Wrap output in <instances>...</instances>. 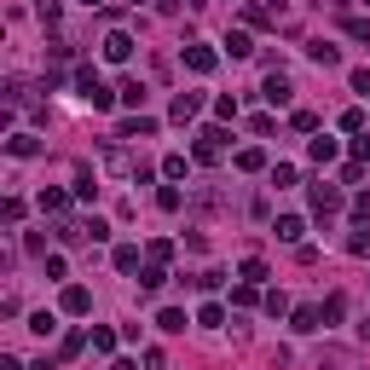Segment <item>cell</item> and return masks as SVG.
Instances as JSON below:
<instances>
[{"mask_svg":"<svg viewBox=\"0 0 370 370\" xmlns=\"http://www.w3.org/2000/svg\"><path fill=\"white\" fill-rule=\"evenodd\" d=\"M226 139H231L226 127H203V133H197V151H191V157H197V162H220V157H226Z\"/></svg>","mask_w":370,"mask_h":370,"instance_id":"obj_1","label":"cell"},{"mask_svg":"<svg viewBox=\"0 0 370 370\" xmlns=\"http://www.w3.org/2000/svg\"><path fill=\"white\" fill-rule=\"evenodd\" d=\"M307 197H312V214H336V208H342V191H336V185H324V179L312 185Z\"/></svg>","mask_w":370,"mask_h":370,"instance_id":"obj_2","label":"cell"},{"mask_svg":"<svg viewBox=\"0 0 370 370\" xmlns=\"http://www.w3.org/2000/svg\"><path fill=\"white\" fill-rule=\"evenodd\" d=\"M105 58H110V64H127V58H133V35L110 29V35H105Z\"/></svg>","mask_w":370,"mask_h":370,"instance_id":"obj_3","label":"cell"},{"mask_svg":"<svg viewBox=\"0 0 370 370\" xmlns=\"http://www.w3.org/2000/svg\"><path fill=\"white\" fill-rule=\"evenodd\" d=\"M197 110H203V92H174V105H168V116H174V122H191Z\"/></svg>","mask_w":370,"mask_h":370,"instance_id":"obj_4","label":"cell"},{"mask_svg":"<svg viewBox=\"0 0 370 370\" xmlns=\"http://www.w3.org/2000/svg\"><path fill=\"white\" fill-rule=\"evenodd\" d=\"M272 231H278V243H301V238H307V220H301V214H278Z\"/></svg>","mask_w":370,"mask_h":370,"instance_id":"obj_5","label":"cell"},{"mask_svg":"<svg viewBox=\"0 0 370 370\" xmlns=\"http://www.w3.org/2000/svg\"><path fill=\"white\" fill-rule=\"evenodd\" d=\"M58 307H64V312H70V318H81V312H92V295H87V290H81V284H70V290H64V301H58Z\"/></svg>","mask_w":370,"mask_h":370,"instance_id":"obj_6","label":"cell"},{"mask_svg":"<svg viewBox=\"0 0 370 370\" xmlns=\"http://www.w3.org/2000/svg\"><path fill=\"white\" fill-rule=\"evenodd\" d=\"M307 58H312V64H324V70H336V64H342V53H336L330 41H307Z\"/></svg>","mask_w":370,"mask_h":370,"instance_id":"obj_7","label":"cell"},{"mask_svg":"<svg viewBox=\"0 0 370 370\" xmlns=\"http://www.w3.org/2000/svg\"><path fill=\"white\" fill-rule=\"evenodd\" d=\"M260 92H266V105H290V92H295V87H290V75H266Z\"/></svg>","mask_w":370,"mask_h":370,"instance_id":"obj_8","label":"cell"},{"mask_svg":"<svg viewBox=\"0 0 370 370\" xmlns=\"http://www.w3.org/2000/svg\"><path fill=\"white\" fill-rule=\"evenodd\" d=\"M214 64H220V58L208 53V46H185V70H197V75H208Z\"/></svg>","mask_w":370,"mask_h":370,"instance_id":"obj_9","label":"cell"},{"mask_svg":"<svg viewBox=\"0 0 370 370\" xmlns=\"http://www.w3.org/2000/svg\"><path fill=\"white\" fill-rule=\"evenodd\" d=\"M260 168H266V151L260 145H243L238 151V174H260Z\"/></svg>","mask_w":370,"mask_h":370,"instance_id":"obj_10","label":"cell"},{"mask_svg":"<svg viewBox=\"0 0 370 370\" xmlns=\"http://www.w3.org/2000/svg\"><path fill=\"white\" fill-rule=\"evenodd\" d=\"M295 330H301V336L324 330V312H318V307H295Z\"/></svg>","mask_w":370,"mask_h":370,"instance_id":"obj_11","label":"cell"},{"mask_svg":"<svg viewBox=\"0 0 370 370\" xmlns=\"http://www.w3.org/2000/svg\"><path fill=\"white\" fill-rule=\"evenodd\" d=\"M168 284V272H162V260H151V266H139V290H162Z\"/></svg>","mask_w":370,"mask_h":370,"instance_id":"obj_12","label":"cell"},{"mask_svg":"<svg viewBox=\"0 0 370 370\" xmlns=\"http://www.w3.org/2000/svg\"><path fill=\"white\" fill-rule=\"evenodd\" d=\"M157 330L179 336V330H185V312H179V307H162V312H157Z\"/></svg>","mask_w":370,"mask_h":370,"instance_id":"obj_13","label":"cell"},{"mask_svg":"<svg viewBox=\"0 0 370 370\" xmlns=\"http://www.w3.org/2000/svg\"><path fill=\"white\" fill-rule=\"evenodd\" d=\"M157 133V122L151 116H133V122H122V139H151Z\"/></svg>","mask_w":370,"mask_h":370,"instance_id":"obj_14","label":"cell"},{"mask_svg":"<svg viewBox=\"0 0 370 370\" xmlns=\"http://www.w3.org/2000/svg\"><path fill=\"white\" fill-rule=\"evenodd\" d=\"M197 324H203V330H220V324H226V307H220V301L197 307Z\"/></svg>","mask_w":370,"mask_h":370,"instance_id":"obj_15","label":"cell"},{"mask_svg":"<svg viewBox=\"0 0 370 370\" xmlns=\"http://www.w3.org/2000/svg\"><path fill=\"white\" fill-rule=\"evenodd\" d=\"M226 53H231V58H249V53H255V46H249V29H231V35H226Z\"/></svg>","mask_w":370,"mask_h":370,"instance_id":"obj_16","label":"cell"},{"mask_svg":"<svg viewBox=\"0 0 370 370\" xmlns=\"http://www.w3.org/2000/svg\"><path fill=\"white\" fill-rule=\"evenodd\" d=\"M307 157H312V162H336V139H330V133H324V139H312V145H307Z\"/></svg>","mask_w":370,"mask_h":370,"instance_id":"obj_17","label":"cell"},{"mask_svg":"<svg viewBox=\"0 0 370 370\" xmlns=\"http://www.w3.org/2000/svg\"><path fill=\"white\" fill-rule=\"evenodd\" d=\"M6 151H12V157H35V151H41V139H29V133H12V139H6Z\"/></svg>","mask_w":370,"mask_h":370,"instance_id":"obj_18","label":"cell"},{"mask_svg":"<svg viewBox=\"0 0 370 370\" xmlns=\"http://www.w3.org/2000/svg\"><path fill=\"white\" fill-rule=\"evenodd\" d=\"M272 18H278V12H272V6H243V23H249V29H266V23H272Z\"/></svg>","mask_w":370,"mask_h":370,"instance_id":"obj_19","label":"cell"},{"mask_svg":"<svg viewBox=\"0 0 370 370\" xmlns=\"http://www.w3.org/2000/svg\"><path fill=\"white\" fill-rule=\"evenodd\" d=\"M64 208H70L64 191H41V214H64Z\"/></svg>","mask_w":370,"mask_h":370,"instance_id":"obj_20","label":"cell"},{"mask_svg":"<svg viewBox=\"0 0 370 370\" xmlns=\"http://www.w3.org/2000/svg\"><path fill=\"white\" fill-rule=\"evenodd\" d=\"M231 301H238V307H255V301H260V284H249V278H243V284L231 290Z\"/></svg>","mask_w":370,"mask_h":370,"instance_id":"obj_21","label":"cell"},{"mask_svg":"<svg viewBox=\"0 0 370 370\" xmlns=\"http://www.w3.org/2000/svg\"><path fill=\"white\" fill-rule=\"evenodd\" d=\"M116 272H139V249H133V243L116 249Z\"/></svg>","mask_w":370,"mask_h":370,"instance_id":"obj_22","label":"cell"},{"mask_svg":"<svg viewBox=\"0 0 370 370\" xmlns=\"http://www.w3.org/2000/svg\"><path fill=\"white\" fill-rule=\"evenodd\" d=\"M318 312H324V324H336V318H342V312H347V295H330V301H324V307H318Z\"/></svg>","mask_w":370,"mask_h":370,"instance_id":"obj_23","label":"cell"},{"mask_svg":"<svg viewBox=\"0 0 370 370\" xmlns=\"http://www.w3.org/2000/svg\"><path fill=\"white\" fill-rule=\"evenodd\" d=\"M243 278H249V284H266V260L249 255V260H243Z\"/></svg>","mask_w":370,"mask_h":370,"instance_id":"obj_24","label":"cell"},{"mask_svg":"<svg viewBox=\"0 0 370 370\" xmlns=\"http://www.w3.org/2000/svg\"><path fill=\"white\" fill-rule=\"evenodd\" d=\"M29 330H35V336H53V330H58V318H53V312H35V318H29Z\"/></svg>","mask_w":370,"mask_h":370,"instance_id":"obj_25","label":"cell"},{"mask_svg":"<svg viewBox=\"0 0 370 370\" xmlns=\"http://www.w3.org/2000/svg\"><path fill=\"white\" fill-rule=\"evenodd\" d=\"M122 105H145V81H122Z\"/></svg>","mask_w":370,"mask_h":370,"instance_id":"obj_26","label":"cell"},{"mask_svg":"<svg viewBox=\"0 0 370 370\" xmlns=\"http://www.w3.org/2000/svg\"><path fill=\"white\" fill-rule=\"evenodd\" d=\"M290 127H295V133H318V116H312V110H295Z\"/></svg>","mask_w":370,"mask_h":370,"instance_id":"obj_27","label":"cell"},{"mask_svg":"<svg viewBox=\"0 0 370 370\" xmlns=\"http://www.w3.org/2000/svg\"><path fill=\"white\" fill-rule=\"evenodd\" d=\"M214 116L231 122V116H238V99H231V92H220V99H214Z\"/></svg>","mask_w":370,"mask_h":370,"instance_id":"obj_28","label":"cell"},{"mask_svg":"<svg viewBox=\"0 0 370 370\" xmlns=\"http://www.w3.org/2000/svg\"><path fill=\"white\" fill-rule=\"evenodd\" d=\"M347 249H353V255H370V226H359V231H353Z\"/></svg>","mask_w":370,"mask_h":370,"instance_id":"obj_29","label":"cell"},{"mask_svg":"<svg viewBox=\"0 0 370 370\" xmlns=\"http://www.w3.org/2000/svg\"><path fill=\"white\" fill-rule=\"evenodd\" d=\"M87 342H92V336H81V330H70V336H64V359H75V353H81Z\"/></svg>","mask_w":370,"mask_h":370,"instance_id":"obj_30","label":"cell"},{"mask_svg":"<svg viewBox=\"0 0 370 370\" xmlns=\"http://www.w3.org/2000/svg\"><path fill=\"white\" fill-rule=\"evenodd\" d=\"M347 35H353V41H364V46H370V18H347Z\"/></svg>","mask_w":370,"mask_h":370,"instance_id":"obj_31","label":"cell"},{"mask_svg":"<svg viewBox=\"0 0 370 370\" xmlns=\"http://www.w3.org/2000/svg\"><path fill=\"white\" fill-rule=\"evenodd\" d=\"M220 278H226V272H197V278H191V290H220Z\"/></svg>","mask_w":370,"mask_h":370,"instance_id":"obj_32","label":"cell"},{"mask_svg":"<svg viewBox=\"0 0 370 370\" xmlns=\"http://www.w3.org/2000/svg\"><path fill=\"white\" fill-rule=\"evenodd\" d=\"M266 312H272V318H278V312H290V295H284V290H272V295H266Z\"/></svg>","mask_w":370,"mask_h":370,"instance_id":"obj_33","label":"cell"},{"mask_svg":"<svg viewBox=\"0 0 370 370\" xmlns=\"http://www.w3.org/2000/svg\"><path fill=\"white\" fill-rule=\"evenodd\" d=\"M92 353H116V336L110 330H92Z\"/></svg>","mask_w":370,"mask_h":370,"instance_id":"obj_34","label":"cell"},{"mask_svg":"<svg viewBox=\"0 0 370 370\" xmlns=\"http://www.w3.org/2000/svg\"><path fill=\"white\" fill-rule=\"evenodd\" d=\"M157 208H168V214L179 208V191H174V185H162V191H157Z\"/></svg>","mask_w":370,"mask_h":370,"instance_id":"obj_35","label":"cell"},{"mask_svg":"<svg viewBox=\"0 0 370 370\" xmlns=\"http://www.w3.org/2000/svg\"><path fill=\"white\" fill-rule=\"evenodd\" d=\"M185 168H191L185 157H168V162H162V174H168V179H185Z\"/></svg>","mask_w":370,"mask_h":370,"instance_id":"obj_36","label":"cell"},{"mask_svg":"<svg viewBox=\"0 0 370 370\" xmlns=\"http://www.w3.org/2000/svg\"><path fill=\"white\" fill-rule=\"evenodd\" d=\"M342 127L347 133H364V110H342Z\"/></svg>","mask_w":370,"mask_h":370,"instance_id":"obj_37","label":"cell"},{"mask_svg":"<svg viewBox=\"0 0 370 370\" xmlns=\"http://www.w3.org/2000/svg\"><path fill=\"white\" fill-rule=\"evenodd\" d=\"M359 179H364V157H359V162H347V168H342V185H359Z\"/></svg>","mask_w":370,"mask_h":370,"instance_id":"obj_38","label":"cell"},{"mask_svg":"<svg viewBox=\"0 0 370 370\" xmlns=\"http://www.w3.org/2000/svg\"><path fill=\"white\" fill-rule=\"evenodd\" d=\"M35 12H41V23H58V0H41Z\"/></svg>","mask_w":370,"mask_h":370,"instance_id":"obj_39","label":"cell"},{"mask_svg":"<svg viewBox=\"0 0 370 370\" xmlns=\"http://www.w3.org/2000/svg\"><path fill=\"white\" fill-rule=\"evenodd\" d=\"M110 370H139V364H133V359H116V364H110Z\"/></svg>","mask_w":370,"mask_h":370,"instance_id":"obj_40","label":"cell"},{"mask_svg":"<svg viewBox=\"0 0 370 370\" xmlns=\"http://www.w3.org/2000/svg\"><path fill=\"white\" fill-rule=\"evenodd\" d=\"M359 157H364V162H370V139H359Z\"/></svg>","mask_w":370,"mask_h":370,"instance_id":"obj_41","label":"cell"},{"mask_svg":"<svg viewBox=\"0 0 370 370\" xmlns=\"http://www.w3.org/2000/svg\"><path fill=\"white\" fill-rule=\"evenodd\" d=\"M81 6H105V0H81Z\"/></svg>","mask_w":370,"mask_h":370,"instance_id":"obj_42","label":"cell"},{"mask_svg":"<svg viewBox=\"0 0 370 370\" xmlns=\"http://www.w3.org/2000/svg\"><path fill=\"white\" fill-rule=\"evenodd\" d=\"M364 6H370V0H364Z\"/></svg>","mask_w":370,"mask_h":370,"instance_id":"obj_43","label":"cell"}]
</instances>
